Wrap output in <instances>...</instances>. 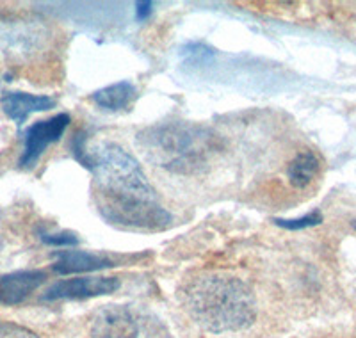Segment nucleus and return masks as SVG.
<instances>
[{"label":"nucleus","instance_id":"obj_1","mask_svg":"<svg viewBox=\"0 0 356 338\" xmlns=\"http://www.w3.org/2000/svg\"><path fill=\"white\" fill-rule=\"evenodd\" d=\"M75 157L93 173V198L109 223L130 230L157 232L171 223L141 166L122 146L97 143L75 145Z\"/></svg>","mask_w":356,"mask_h":338},{"label":"nucleus","instance_id":"obj_2","mask_svg":"<svg viewBox=\"0 0 356 338\" xmlns=\"http://www.w3.org/2000/svg\"><path fill=\"white\" fill-rule=\"evenodd\" d=\"M187 314L212 333L244 330L255 321L257 303L250 287L228 274H202L180 292Z\"/></svg>","mask_w":356,"mask_h":338},{"label":"nucleus","instance_id":"obj_3","mask_svg":"<svg viewBox=\"0 0 356 338\" xmlns=\"http://www.w3.org/2000/svg\"><path fill=\"white\" fill-rule=\"evenodd\" d=\"M138 146L148 162L171 173H203L219 150V139L205 127L173 121L138 134Z\"/></svg>","mask_w":356,"mask_h":338},{"label":"nucleus","instance_id":"obj_4","mask_svg":"<svg viewBox=\"0 0 356 338\" xmlns=\"http://www.w3.org/2000/svg\"><path fill=\"white\" fill-rule=\"evenodd\" d=\"M93 338H173L154 312L138 305H109L97 314Z\"/></svg>","mask_w":356,"mask_h":338},{"label":"nucleus","instance_id":"obj_5","mask_svg":"<svg viewBox=\"0 0 356 338\" xmlns=\"http://www.w3.org/2000/svg\"><path fill=\"white\" fill-rule=\"evenodd\" d=\"M70 125L68 114H57L50 120L38 121L25 132V148L20 159L22 168H33L38 159L52 143H56L65 134Z\"/></svg>","mask_w":356,"mask_h":338},{"label":"nucleus","instance_id":"obj_6","mask_svg":"<svg viewBox=\"0 0 356 338\" xmlns=\"http://www.w3.org/2000/svg\"><path fill=\"white\" fill-rule=\"evenodd\" d=\"M120 287V282L114 278H75L63 280L50 287L44 292V301H57V299H86L95 296L111 294Z\"/></svg>","mask_w":356,"mask_h":338},{"label":"nucleus","instance_id":"obj_7","mask_svg":"<svg viewBox=\"0 0 356 338\" xmlns=\"http://www.w3.org/2000/svg\"><path fill=\"white\" fill-rule=\"evenodd\" d=\"M47 280L43 271H18L0 278V305H18L25 301Z\"/></svg>","mask_w":356,"mask_h":338},{"label":"nucleus","instance_id":"obj_8","mask_svg":"<svg viewBox=\"0 0 356 338\" xmlns=\"http://www.w3.org/2000/svg\"><path fill=\"white\" fill-rule=\"evenodd\" d=\"M0 104H2V111L6 113V116L11 118L13 121H17V125H22L29 118V114L52 109L56 102L50 97L13 91V93H4Z\"/></svg>","mask_w":356,"mask_h":338},{"label":"nucleus","instance_id":"obj_9","mask_svg":"<svg viewBox=\"0 0 356 338\" xmlns=\"http://www.w3.org/2000/svg\"><path fill=\"white\" fill-rule=\"evenodd\" d=\"M111 266H113V262L102 255L86 253V251H61L57 255L54 271L61 274L91 273V271L106 269Z\"/></svg>","mask_w":356,"mask_h":338},{"label":"nucleus","instance_id":"obj_10","mask_svg":"<svg viewBox=\"0 0 356 338\" xmlns=\"http://www.w3.org/2000/svg\"><path fill=\"white\" fill-rule=\"evenodd\" d=\"M321 169V161L316 153L301 152L291 161L287 168V177L291 184L298 189L310 186Z\"/></svg>","mask_w":356,"mask_h":338},{"label":"nucleus","instance_id":"obj_11","mask_svg":"<svg viewBox=\"0 0 356 338\" xmlns=\"http://www.w3.org/2000/svg\"><path fill=\"white\" fill-rule=\"evenodd\" d=\"M136 97V88L130 82H118V84L107 86V88L100 89L93 95V102L107 111H118L123 109Z\"/></svg>","mask_w":356,"mask_h":338},{"label":"nucleus","instance_id":"obj_12","mask_svg":"<svg viewBox=\"0 0 356 338\" xmlns=\"http://www.w3.org/2000/svg\"><path fill=\"white\" fill-rule=\"evenodd\" d=\"M323 221V216L319 212H312L305 218L300 219H276V225L282 226V228H287V230H301V228H308V226H316Z\"/></svg>","mask_w":356,"mask_h":338},{"label":"nucleus","instance_id":"obj_13","mask_svg":"<svg viewBox=\"0 0 356 338\" xmlns=\"http://www.w3.org/2000/svg\"><path fill=\"white\" fill-rule=\"evenodd\" d=\"M0 338H38L33 331L13 324V322L0 321Z\"/></svg>","mask_w":356,"mask_h":338},{"label":"nucleus","instance_id":"obj_14","mask_svg":"<svg viewBox=\"0 0 356 338\" xmlns=\"http://www.w3.org/2000/svg\"><path fill=\"white\" fill-rule=\"evenodd\" d=\"M41 241L50 246H75L79 239L73 234L63 232V234H41Z\"/></svg>","mask_w":356,"mask_h":338},{"label":"nucleus","instance_id":"obj_15","mask_svg":"<svg viewBox=\"0 0 356 338\" xmlns=\"http://www.w3.org/2000/svg\"><path fill=\"white\" fill-rule=\"evenodd\" d=\"M136 8H138V20H146V17L152 13V2H139V4H136Z\"/></svg>","mask_w":356,"mask_h":338},{"label":"nucleus","instance_id":"obj_16","mask_svg":"<svg viewBox=\"0 0 356 338\" xmlns=\"http://www.w3.org/2000/svg\"><path fill=\"white\" fill-rule=\"evenodd\" d=\"M355 228H356V223H355Z\"/></svg>","mask_w":356,"mask_h":338}]
</instances>
